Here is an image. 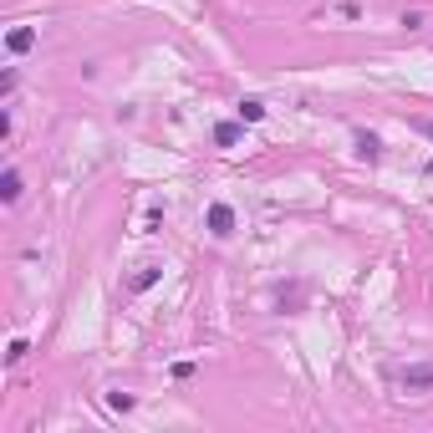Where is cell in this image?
Wrapping results in <instances>:
<instances>
[{
	"label": "cell",
	"instance_id": "obj_1",
	"mask_svg": "<svg viewBox=\"0 0 433 433\" xmlns=\"http://www.w3.org/2000/svg\"><path fill=\"white\" fill-rule=\"evenodd\" d=\"M393 382H397V388H403L408 397H423V393H433V362L397 367V372H393Z\"/></svg>",
	"mask_w": 433,
	"mask_h": 433
},
{
	"label": "cell",
	"instance_id": "obj_2",
	"mask_svg": "<svg viewBox=\"0 0 433 433\" xmlns=\"http://www.w3.org/2000/svg\"><path fill=\"white\" fill-rule=\"evenodd\" d=\"M158 276H164V265H158V260H143V265H133V270H127L123 291H127V296H138V291H148V285H153Z\"/></svg>",
	"mask_w": 433,
	"mask_h": 433
},
{
	"label": "cell",
	"instance_id": "obj_3",
	"mask_svg": "<svg viewBox=\"0 0 433 433\" xmlns=\"http://www.w3.org/2000/svg\"><path fill=\"white\" fill-rule=\"evenodd\" d=\"M235 230V210L230 204H210V235H230Z\"/></svg>",
	"mask_w": 433,
	"mask_h": 433
},
{
	"label": "cell",
	"instance_id": "obj_4",
	"mask_svg": "<svg viewBox=\"0 0 433 433\" xmlns=\"http://www.w3.org/2000/svg\"><path fill=\"white\" fill-rule=\"evenodd\" d=\"M6 46L21 56V52H31V46H36V31H31V26H15V31H6Z\"/></svg>",
	"mask_w": 433,
	"mask_h": 433
},
{
	"label": "cell",
	"instance_id": "obj_5",
	"mask_svg": "<svg viewBox=\"0 0 433 433\" xmlns=\"http://www.w3.org/2000/svg\"><path fill=\"white\" fill-rule=\"evenodd\" d=\"M326 15H336V21H357V15H362V6H357V0H336L331 10H322V21H326Z\"/></svg>",
	"mask_w": 433,
	"mask_h": 433
},
{
	"label": "cell",
	"instance_id": "obj_6",
	"mask_svg": "<svg viewBox=\"0 0 433 433\" xmlns=\"http://www.w3.org/2000/svg\"><path fill=\"white\" fill-rule=\"evenodd\" d=\"M0 199H6V204L21 199V173H15V168H6V179H0Z\"/></svg>",
	"mask_w": 433,
	"mask_h": 433
},
{
	"label": "cell",
	"instance_id": "obj_7",
	"mask_svg": "<svg viewBox=\"0 0 433 433\" xmlns=\"http://www.w3.org/2000/svg\"><path fill=\"white\" fill-rule=\"evenodd\" d=\"M260 118H265V102H255V97L239 102V123H260Z\"/></svg>",
	"mask_w": 433,
	"mask_h": 433
},
{
	"label": "cell",
	"instance_id": "obj_8",
	"mask_svg": "<svg viewBox=\"0 0 433 433\" xmlns=\"http://www.w3.org/2000/svg\"><path fill=\"white\" fill-rule=\"evenodd\" d=\"M214 143H219V148H230V143H239V123H219V127H214Z\"/></svg>",
	"mask_w": 433,
	"mask_h": 433
},
{
	"label": "cell",
	"instance_id": "obj_9",
	"mask_svg": "<svg viewBox=\"0 0 433 433\" xmlns=\"http://www.w3.org/2000/svg\"><path fill=\"white\" fill-rule=\"evenodd\" d=\"M357 153H362V158H367V164H372V158H377V153H382V143H377V138H372V133H357Z\"/></svg>",
	"mask_w": 433,
	"mask_h": 433
},
{
	"label": "cell",
	"instance_id": "obj_10",
	"mask_svg": "<svg viewBox=\"0 0 433 433\" xmlns=\"http://www.w3.org/2000/svg\"><path fill=\"white\" fill-rule=\"evenodd\" d=\"M107 408L112 413H127V408H133V393H107Z\"/></svg>",
	"mask_w": 433,
	"mask_h": 433
},
{
	"label": "cell",
	"instance_id": "obj_11",
	"mask_svg": "<svg viewBox=\"0 0 433 433\" xmlns=\"http://www.w3.org/2000/svg\"><path fill=\"white\" fill-rule=\"evenodd\" d=\"M26 352H31V347L21 342V336H15V342H10V352H6V362H21V357H26Z\"/></svg>",
	"mask_w": 433,
	"mask_h": 433
},
{
	"label": "cell",
	"instance_id": "obj_12",
	"mask_svg": "<svg viewBox=\"0 0 433 433\" xmlns=\"http://www.w3.org/2000/svg\"><path fill=\"white\" fill-rule=\"evenodd\" d=\"M428 133H433V127H428Z\"/></svg>",
	"mask_w": 433,
	"mask_h": 433
}]
</instances>
